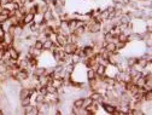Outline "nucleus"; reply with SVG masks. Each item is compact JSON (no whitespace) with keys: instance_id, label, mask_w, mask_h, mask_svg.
I'll list each match as a JSON object with an SVG mask.
<instances>
[{"instance_id":"nucleus-1","label":"nucleus","mask_w":152,"mask_h":115,"mask_svg":"<svg viewBox=\"0 0 152 115\" xmlns=\"http://www.w3.org/2000/svg\"><path fill=\"white\" fill-rule=\"evenodd\" d=\"M54 43H56V45H57V46L63 47L65 44H68V35H65V34H63V33H58V34H56Z\"/></svg>"},{"instance_id":"nucleus-2","label":"nucleus","mask_w":152,"mask_h":115,"mask_svg":"<svg viewBox=\"0 0 152 115\" xmlns=\"http://www.w3.org/2000/svg\"><path fill=\"white\" fill-rule=\"evenodd\" d=\"M7 52H9V56H10V60H15V61H17V60H20V57H21V52L18 51L16 47H13V46H9L7 47Z\"/></svg>"},{"instance_id":"nucleus-3","label":"nucleus","mask_w":152,"mask_h":115,"mask_svg":"<svg viewBox=\"0 0 152 115\" xmlns=\"http://www.w3.org/2000/svg\"><path fill=\"white\" fill-rule=\"evenodd\" d=\"M77 47H79V45L77 44H72V43H68V44H65L62 49H63V51L66 53V55H72V53H75L76 52V50H77Z\"/></svg>"},{"instance_id":"nucleus-4","label":"nucleus","mask_w":152,"mask_h":115,"mask_svg":"<svg viewBox=\"0 0 152 115\" xmlns=\"http://www.w3.org/2000/svg\"><path fill=\"white\" fill-rule=\"evenodd\" d=\"M52 18H54V15H53V11H52L51 5H50V7L42 12V22L47 23V22H50L52 20Z\"/></svg>"},{"instance_id":"nucleus-5","label":"nucleus","mask_w":152,"mask_h":115,"mask_svg":"<svg viewBox=\"0 0 152 115\" xmlns=\"http://www.w3.org/2000/svg\"><path fill=\"white\" fill-rule=\"evenodd\" d=\"M29 75H30V74H29L27 70H24V69H20V70H18V73H17V75L15 76V79L21 83V81L28 79V78H29Z\"/></svg>"},{"instance_id":"nucleus-6","label":"nucleus","mask_w":152,"mask_h":115,"mask_svg":"<svg viewBox=\"0 0 152 115\" xmlns=\"http://www.w3.org/2000/svg\"><path fill=\"white\" fill-rule=\"evenodd\" d=\"M22 22H23L24 26H29V24H31V23L34 22V13H31V12H27V13L23 16V18H22Z\"/></svg>"},{"instance_id":"nucleus-7","label":"nucleus","mask_w":152,"mask_h":115,"mask_svg":"<svg viewBox=\"0 0 152 115\" xmlns=\"http://www.w3.org/2000/svg\"><path fill=\"white\" fill-rule=\"evenodd\" d=\"M3 39H4V43L10 46V45H12V43H13L15 36H13L12 34H10L9 32H4V33H3Z\"/></svg>"},{"instance_id":"nucleus-8","label":"nucleus","mask_w":152,"mask_h":115,"mask_svg":"<svg viewBox=\"0 0 152 115\" xmlns=\"http://www.w3.org/2000/svg\"><path fill=\"white\" fill-rule=\"evenodd\" d=\"M106 51H109L110 53H115L117 52V49H116V43L113 41H109V43H105V45L103 46Z\"/></svg>"},{"instance_id":"nucleus-9","label":"nucleus","mask_w":152,"mask_h":115,"mask_svg":"<svg viewBox=\"0 0 152 115\" xmlns=\"http://www.w3.org/2000/svg\"><path fill=\"white\" fill-rule=\"evenodd\" d=\"M86 76H87V80H91V79H96V78H97L96 70H93L92 68H87V70H86Z\"/></svg>"},{"instance_id":"nucleus-10","label":"nucleus","mask_w":152,"mask_h":115,"mask_svg":"<svg viewBox=\"0 0 152 115\" xmlns=\"http://www.w3.org/2000/svg\"><path fill=\"white\" fill-rule=\"evenodd\" d=\"M116 38H117V41H122V43H127V44L129 43L128 34H127V33H122V32H121Z\"/></svg>"},{"instance_id":"nucleus-11","label":"nucleus","mask_w":152,"mask_h":115,"mask_svg":"<svg viewBox=\"0 0 152 115\" xmlns=\"http://www.w3.org/2000/svg\"><path fill=\"white\" fill-rule=\"evenodd\" d=\"M20 104H21V107H26V105H29V104H31V97L21 98V100H20Z\"/></svg>"},{"instance_id":"nucleus-12","label":"nucleus","mask_w":152,"mask_h":115,"mask_svg":"<svg viewBox=\"0 0 152 115\" xmlns=\"http://www.w3.org/2000/svg\"><path fill=\"white\" fill-rule=\"evenodd\" d=\"M93 101L92 98L89 97V96H87V97H83V103H82V108H87L89 104H92Z\"/></svg>"},{"instance_id":"nucleus-13","label":"nucleus","mask_w":152,"mask_h":115,"mask_svg":"<svg viewBox=\"0 0 152 115\" xmlns=\"http://www.w3.org/2000/svg\"><path fill=\"white\" fill-rule=\"evenodd\" d=\"M140 1H148V0H140Z\"/></svg>"}]
</instances>
